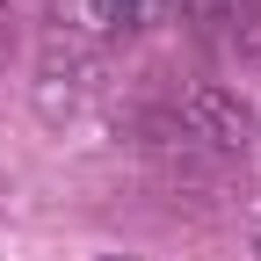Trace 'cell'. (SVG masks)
<instances>
[{
	"label": "cell",
	"instance_id": "obj_2",
	"mask_svg": "<svg viewBox=\"0 0 261 261\" xmlns=\"http://www.w3.org/2000/svg\"><path fill=\"white\" fill-rule=\"evenodd\" d=\"M160 15V0H73V29L87 44H123Z\"/></svg>",
	"mask_w": 261,
	"mask_h": 261
},
{
	"label": "cell",
	"instance_id": "obj_1",
	"mask_svg": "<svg viewBox=\"0 0 261 261\" xmlns=\"http://www.w3.org/2000/svg\"><path fill=\"white\" fill-rule=\"evenodd\" d=\"M196 37L218 44V51H240V58H261V0H181Z\"/></svg>",
	"mask_w": 261,
	"mask_h": 261
},
{
	"label": "cell",
	"instance_id": "obj_3",
	"mask_svg": "<svg viewBox=\"0 0 261 261\" xmlns=\"http://www.w3.org/2000/svg\"><path fill=\"white\" fill-rule=\"evenodd\" d=\"M254 254H261V232H254Z\"/></svg>",
	"mask_w": 261,
	"mask_h": 261
}]
</instances>
